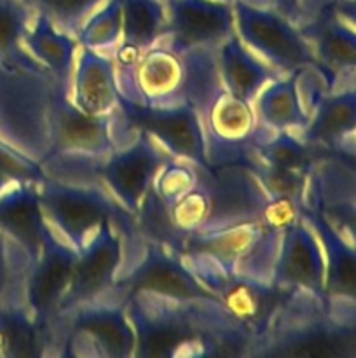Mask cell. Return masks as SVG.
<instances>
[{
    "label": "cell",
    "mask_w": 356,
    "mask_h": 358,
    "mask_svg": "<svg viewBox=\"0 0 356 358\" xmlns=\"http://www.w3.org/2000/svg\"><path fill=\"white\" fill-rule=\"evenodd\" d=\"M140 358L250 357L255 336L220 301H171L154 294L124 299Z\"/></svg>",
    "instance_id": "obj_1"
},
{
    "label": "cell",
    "mask_w": 356,
    "mask_h": 358,
    "mask_svg": "<svg viewBox=\"0 0 356 358\" xmlns=\"http://www.w3.org/2000/svg\"><path fill=\"white\" fill-rule=\"evenodd\" d=\"M184 83L180 100L198 114L205 135L208 166L241 163L250 166L258 121L253 105L229 93L218 70V48H194L180 55Z\"/></svg>",
    "instance_id": "obj_2"
},
{
    "label": "cell",
    "mask_w": 356,
    "mask_h": 358,
    "mask_svg": "<svg viewBox=\"0 0 356 358\" xmlns=\"http://www.w3.org/2000/svg\"><path fill=\"white\" fill-rule=\"evenodd\" d=\"M355 303L292 290L250 357L356 358Z\"/></svg>",
    "instance_id": "obj_3"
},
{
    "label": "cell",
    "mask_w": 356,
    "mask_h": 358,
    "mask_svg": "<svg viewBox=\"0 0 356 358\" xmlns=\"http://www.w3.org/2000/svg\"><path fill=\"white\" fill-rule=\"evenodd\" d=\"M194 185L170 206L175 226L185 236L265 222L272 198L250 166L194 163Z\"/></svg>",
    "instance_id": "obj_4"
},
{
    "label": "cell",
    "mask_w": 356,
    "mask_h": 358,
    "mask_svg": "<svg viewBox=\"0 0 356 358\" xmlns=\"http://www.w3.org/2000/svg\"><path fill=\"white\" fill-rule=\"evenodd\" d=\"M56 80L27 49L0 59V140L42 164L51 152Z\"/></svg>",
    "instance_id": "obj_5"
},
{
    "label": "cell",
    "mask_w": 356,
    "mask_h": 358,
    "mask_svg": "<svg viewBox=\"0 0 356 358\" xmlns=\"http://www.w3.org/2000/svg\"><path fill=\"white\" fill-rule=\"evenodd\" d=\"M40 206L49 226L80 254L105 222H112L128 243H143L129 213L101 184H73L45 175L38 184Z\"/></svg>",
    "instance_id": "obj_6"
},
{
    "label": "cell",
    "mask_w": 356,
    "mask_h": 358,
    "mask_svg": "<svg viewBox=\"0 0 356 358\" xmlns=\"http://www.w3.org/2000/svg\"><path fill=\"white\" fill-rule=\"evenodd\" d=\"M51 355H135V331L126 313L124 301L103 296L58 315L51 325Z\"/></svg>",
    "instance_id": "obj_7"
},
{
    "label": "cell",
    "mask_w": 356,
    "mask_h": 358,
    "mask_svg": "<svg viewBox=\"0 0 356 358\" xmlns=\"http://www.w3.org/2000/svg\"><path fill=\"white\" fill-rule=\"evenodd\" d=\"M232 9L237 37L265 63L285 76L307 66L318 70L311 45L272 0H232Z\"/></svg>",
    "instance_id": "obj_8"
},
{
    "label": "cell",
    "mask_w": 356,
    "mask_h": 358,
    "mask_svg": "<svg viewBox=\"0 0 356 358\" xmlns=\"http://www.w3.org/2000/svg\"><path fill=\"white\" fill-rule=\"evenodd\" d=\"M187 268L195 275V278L220 299V303L243 322L255 339L260 338L274 320L276 313L288 299L292 290L281 289L276 283L257 282V280L243 278L232 271H227L223 266L213 259L201 254L181 255Z\"/></svg>",
    "instance_id": "obj_9"
},
{
    "label": "cell",
    "mask_w": 356,
    "mask_h": 358,
    "mask_svg": "<svg viewBox=\"0 0 356 358\" xmlns=\"http://www.w3.org/2000/svg\"><path fill=\"white\" fill-rule=\"evenodd\" d=\"M175 157L145 131H133L114 152L91 166V182L101 184L135 215L161 168Z\"/></svg>",
    "instance_id": "obj_10"
},
{
    "label": "cell",
    "mask_w": 356,
    "mask_h": 358,
    "mask_svg": "<svg viewBox=\"0 0 356 358\" xmlns=\"http://www.w3.org/2000/svg\"><path fill=\"white\" fill-rule=\"evenodd\" d=\"M138 292L171 301H220L195 278L180 255L145 240L135 266L119 273L107 296L124 301Z\"/></svg>",
    "instance_id": "obj_11"
},
{
    "label": "cell",
    "mask_w": 356,
    "mask_h": 358,
    "mask_svg": "<svg viewBox=\"0 0 356 358\" xmlns=\"http://www.w3.org/2000/svg\"><path fill=\"white\" fill-rule=\"evenodd\" d=\"M115 126L124 133H149L177 159L206 164L201 121L187 101L157 107L119 98Z\"/></svg>",
    "instance_id": "obj_12"
},
{
    "label": "cell",
    "mask_w": 356,
    "mask_h": 358,
    "mask_svg": "<svg viewBox=\"0 0 356 358\" xmlns=\"http://www.w3.org/2000/svg\"><path fill=\"white\" fill-rule=\"evenodd\" d=\"M304 208L356 243V164L351 150H325L307 175Z\"/></svg>",
    "instance_id": "obj_13"
},
{
    "label": "cell",
    "mask_w": 356,
    "mask_h": 358,
    "mask_svg": "<svg viewBox=\"0 0 356 358\" xmlns=\"http://www.w3.org/2000/svg\"><path fill=\"white\" fill-rule=\"evenodd\" d=\"M79 252L73 250L51 226L42 236L40 252L31 262L24 285V303L49 343L51 355V325L59 304L68 290Z\"/></svg>",
    "instance_id": "obj_14"
},
{
    "label": "cell",
    "mask_w": 356,
    "mask_h": 358,
    "mask_svg": "<svg viewBox=\"0 0 356 358\" xmlns=\"http://www.w3.org/2000/svg\"><path fill=\"white\" fill-rule=\"evenodd\" d=\"M166 34L161 44L175 55L194 48H218L234 34L232 2L222 0H164Z\"/></svg>",
    "instance_id": "obj_15"
},
{
    "label": "cell",
    "mask_w": 356,
    "mask_h": 358,
    "mask_svg": "<svg viewBox=\"0 0 356 358\" xmlns=\"http://www.w3.org/2000/svg\"><path fill=\"white\" fill-rule=\"evenodd\" d=\"M122 262H124L122 234L114 224L105 222L96 236L77 257L68 290L59 304L58 315L72 310L77 304L89 303L107 296L121 273Z\"/></svg>",
    "instance_id": "obj_16"
},
{
    "label": "cell",
    "mask_w": 356,
    "mask_h": 358,
    "mask_svg": "<svg viewBox=\"0 0 356 358\" xmlns=\"http://www.w3.org/2000/svg\"><path fill=\"white\" fill-rule=\"evenodd\" d=\"M272 283L281 289L307 290L327 297L323 250L316 233L302 217L283 231Z\"/></svg>",
    "instance_id": "obj_17"
},
{
    "label": "cell",
    "mask_w": 356,
    "mask_h": 358,
    "mask_svg": "<svg viewBox=\"0 0 356 358\" xmlns=\"http://www.w3.org/2000/svg\"><path fill=\"white\" fill-rule=\"evenodd\" d=\"M184 83V63L164 44L157 42L138 56L131 80L119 91L121 98L143 105H177Z\"/></svg>",
    "instance_id": "obj_18"
},
{
    "label": "cell",
    "mask_w": 356,
    "mask_h": 358,
    "mask_svg": "<svg viewBox=\"0 0 356 358\" xmlns=\"http://www.w3.org/2000/svg\"><path fill=\"white\" fill-rule=\"evenodd\" d=\"M356 91L355 87L327 91L314 101L309 122L300 133L304 142L327 150L355 152Z\"/></svg>",
    "instance_id": "obj_19"
},
{
    "label": "cell",
    "mask_w": 356,
    "mask_h": 358,
    "mask_svg": "<svg viewBox=\"0 0 356 358\" xmlns=\"http://www.w3.org/2000/svg\"><path fill=\"white\" fill-rule=\"evenodd\" d=\"M47 227L37 182H13L0 189V231L20 243L34 261Z\"/></svg>",
    "instance_id": "obj_20"
},
{
    "label": "cell",
    "mask_w": 356,
    "mask_h": 358,
    "mask_svg": "<svg viewBox=\"0 0 356 358\" xmlns=\"http://www.w3.org/2000/svg\"><path fill=\"white\" fill-rule=\"evenodd\" d=\"M72 101L91 115L114 114L119 107L115 65L110 55L80 48L70 87Z\"/></svg>",
    "instance_id": "obj_21"
},
{
    "label": "cell",
    "mask_w": 356,
    "mask_h": 358,
    "mask_svg": "<svg viewBox=\"0 0 356 358\" xmlns=\"http://www.w3.org/2000/svg\"><path fill=\"white\" fill-rule=\"evenodd\" d=\"M218 70L229 93L246 103H253L269 83L285 76L255 55L236 31L218 45Z\"/></svg>",
    "instance_id": "obj_22"
},
{
    "label": "cell",
    "mask_w": 356,
    "mask_h": 358,
    "mask_svg": "<svg viewBox=\"0 0 356 358\" xmlns=\"http://www.w3.org/2000/svg\"><path fill=\"white\" fill-rule=\"evenodd\" d=\"M302 219L313 227L325 257V292L330 299L356 301L355 243L314 212L302 208Z\"/></svg>",
    "instance_id": "obj_23"
},
{
    "label": "cell",
    "mask_w": 356,
    "mask_h": 358,
    "mask_svg": "<svg viewBox=\"0 0 356 358\" xmlns=\"http://www.w3.org/2000/svg\"><path fill=\"white\" fill-rule=\"evenodd\" d=\"M23 48L54 77L56 83L68 90L72 87L73 70L80 49L75 35L56 27L54 21L45 14L35 13Z\"/></svg>",
    "instance_id": "obj_24"
},
{
    "label": "cell",
    "mask_w": 356,
    "mask_h": 358,
    "mask_svg": "<svg viewBox=\"0 0 356 358\" xmlns=\"http://www.w3.org/2000/svg\"><path fill=\"white\" fill-rule=\"evenodd\" d=\"M299 72L272 80L255 98L251 105L262 126L272 131H293L299 135L306 129L309 114L300 96Z\"/></svg>",
    "instance_id": "obj_25"
},
{
    "label": "cell",
    "mask_w": 356,
    "mask_h": 358,
    "mask_svg": "<svg viewBox=\"0 0 356 358\" xmlns=\"http://www.w3.org/2000/svg\"><path fill=\"white\" fill-rule=\"evenodd\" d=\"M168 14L164 0H124L122 35L119 45L147 51L166 34Z\"/></svg>",
    "instance_id": "obj_26"
},
{
    "label": "cell",
    "mask_w": 356,
    "mask_h": 358,
    "mask_svg": "<svg viewBox=\"0 0 356 358\" xmlns=\"http://www.w3.org/2000/svg\"><path fill=\"white\" fill-rule=\"evenodd\" d=\"M49 355V343L27 306L0 310V357Z\"/></svg>",
    "instance_id": "obj_27"
},
{
    "label": "cell",
    "mask_w": 356,
    "mask_h": 358,
    "mask_svg": "<svg viewBox=\"0 0 356 358\" xmlns=\"http://www.w3.org/2000/svg\"><path fill=\"white\" fill-rule=\"evenodd\" d=\"M34 259L20 243L0 231V310L27 306L24 285Z\"/></svg>",
    "instance_id": "obj_28"
},
{
    "label": "cell",
    "mask_w": 356,
    "mask_h": 358,
    "mask_svg": "<svg viewBox=\"0 0 356 358\" xmlns=\"http://www.w3.org/2000/svg\"><path fill=\"white\" fill-rule=\"evenodd\" d=\"M122 2L124 0H105L89 14L77 31L80 48L112 55L121 42L122 35Z\"/></svg>",
    "instance_id": "obj_29"
},
{
    "label": "cell",
    "mask_w": 356,
    "mask_h": 358,
    "mask_svg": "<svg viewBox=\"0 0 356 358\" xmlns=\"http://www.w3.org/2000/svg\"><path fill=\"white\" fill-rule=\"evenodd\" d=\"M34 16V7L27 0H0V59L14 58L23 51Z\"/></svg>",
    "instance_id": "obj_30"
},
{
    "label": "cell",
    "mask_w": 356,
    "mask_h": 358,
    "mask_svg": "<svg viewBox=\"0 0 356 358\" xmlns=\"http://www.w3.org/2000/svg\"><path fill=\"white\" fill-rule=\"evenodd\" d=\"M35 13H42L51 17L61 30L75 35L84 21L89 17L96 7L105 0H27Z\"/></svg>",
    "instance_id": "obj_31"
},
{
    "label": "cell",
    "mask_w": 356,
    "mask_h": 358,
    "mask_svg": "<svg viewBox=\"0 0 356 358\" xmlns=\"http://www.w3.org/2000/svg\"><path fill=\"white\" fill-rule=\"evenodd\" d=\"M45 171L35 161L28 159L16 149L0 140V189L13 182H37L40 184Z\"/></svg>",
    "instance_id": "obj_32"
},
{
    "label": "cell",
    "mask_w": 356,
    "mask_h": 358,
    "mask_svg": "<svg viewBox=\"0 0 356 358\" xmlns=\"http://www.w3.org/2000/svg\"><path fill=\"white\" fill-rule=\"evenodd\" d=\"M299 2L300 0H272V6H274L276 10H279L283 16H286L288 20H293Z\"/></svg>",
    "instance_id": "obj_33"
},
{
    "label": "cell",
    "mask_w": 356,
    "mask_h": 358,
    "mask_svg": "<svg viewBox=\"0 0 356 358\" xmlns=\"http://www.w3.org/2000/svg\"><path fill=\"white\" fill-rule=\"evenodd\" d=\"M222 2H232V0H222Z\"/></svg>",
    "instance_id": "obj_34"
}]
</instances>
